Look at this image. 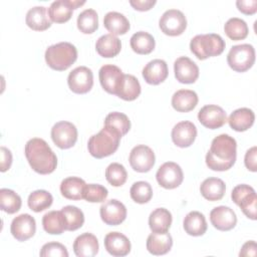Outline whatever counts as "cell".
I'll list each match as a JSON object with an SVG mask.
<instances>
[{
    "instance_id": "cell-2",
    "label": "cell",
    "mask_w": 257,
    "mask_h": 257,
    "mask_svg": "<svg viewBox=\"0 0 257 257\" xmlns=\"http://www.w3.org/2000/svg\"><path fill=\"white\" fill-rule=\"evenodd\" d=\"M24 153L30 167L36 173L47 175L56 169V155L44 140L39 138L29 140L25 145Z\"/></svg>"
},
{
    "instance_id": "cell-22",
    "label": "cell",
    "mask_w": 257,
    "mask_h": 257,
    "mask_svg": "<svg viewBox=\"0 0 257 257\" xmlns=\"http://www.w3.org/2000/svg\"><path fill=\"white\" fill-rule=\"evenodd\" d=\"M142 73L146 82L149 84H160L168 77V64L163 59H153L146 64Z\"/></svg>"
},
{
    "instance_id": "cell-7",
    "label": "cell",
    "mask_w": 257,
    "mask_h": 257,
    "mask_svg": "<svg viewBox=\"0 0 257 257\" xmlns=\"http://www.w3.org/2000/svg\"><path fill=\"white\" fill-rule=\"evenodd\" d=\"M233 202L240 207L244 215L251 219L256 220V204L257 196L255 190L246 184L237 185L231 193Z\"/></svg>"
},
{
    "instance_id": "cell-28",
    "label": "cell",
    "mask_w": 257,
    "mask_h": 257,
    "mask_svg": "<svg viewBox=\"0 0 257 257\" xmlns=\"http://www.w3.org/2000/svg\"><path fill=\"white\" fill-rule=\"evenodd\" d=\"M226 191V185L223 180L219 178L210 177L204 180L200 186V192L202 196L208 201H219L221 200Z\"/></svg>"
},
{
    "instance_id": "cell-20",
    "label": "cell",
    "mask_w": 257,
    "mask_h": 257,
    "mask_svg": "<svg viewBox=\"0 0 257 257\" xmlns=\"http://www.w3.org/2000/svg\"><path fill=\"white\" fill-rule=\"evenodd\" d=\"M212 225L220 231H229L237 224V216L233 209L227 206H218L210 212Z\"/></svg>"
},
{
    "instance_id": "cell-1",
    "label": "cell",
    "mask_w": 257,
    "mask_h": 257,
    "mask_svg": "<svg viewBox=\"0 0 257 257\" xmlns=\"http://www.w3.org/2000/svg\"><path fill=\"white\" fill-rule=\"evenodd\" d=\"M236 155L237 143L235 139L222 134L212 141L210 150L206 155V164L213 171H227L235 164Z\"/></svg>"
},
{
    "instance_id": "cell-36",
    "label": "cell",
    "mask_w": 257,
    "mask_h": 257,
    "mask_svg": "<svg viewBox=\"0 0 257 257\" xmlns=\"http://www.w3.org/2000/svg\"><path fill=\"white\" fill-rule=\"evenodd\" d=\"M104 126L122 137L130 131L131 121L126 114L118 111H112L106 115L104 119Z\"/></svg>"
},
{
    "instance_id": "cell-23",
    "label": "cell",
    "mask_w": 257,
    "mask_h": 257,
    "mask_svg": "<svg viewBox=\"0 0 257 257\" xmlns=\"http://www.w3.org/2000/svg\"><path fill=\"white\" fill-rule=\"evenodd\" d=\"M25 22L29 28L35 31H43L51 26L48 10L44 6H34L30 8L25 17Z\"/></svg>"
},
{
    "instance_id": "cell-49",
    "label": "cell",
    "mask_w": 257,
    "mask_h": 257,
    "mask_svg": "<svg viewBox=\"0 0 257 257\" xmlns=\"http://www.w3.org/2000/svg\"><path fill=\"white\" fill-rule=\"evenodd\" d=\"M0 154H1V172H6L10 169L12 164V154L10 150H8L5 147L0 148Z\"/></svg>"
},
{
    "instance_id": "cell-35",
    "label": "cell",
    "mask_w": 257,
    "mask_h": 257,
    "mask_svg": "<svg viewBox=\"0 0 257 257\" xmlns=\"http://www.w3.org/2000/svg\"><path fill=\"white\" fill-rule=\"evenodd\" d=\"M43 229L52 235H60L66 230L64 216L60 211H50L42 218Z\"/></svg>"
},
{
    "instance_id": "cell-47",
    "label": "cell",
    "mask_w": 257,
    "mask_h": 257,
    "mask_svg": "<svg viewBox=\"0 0 257 257\" xmlns=\"http://www.w3.org/2000/svg\"><path fill=\"white\" fill-rule=\"evenodd\" d=\"M236 6L242 13L252 15L257 11V0H238Z\"/></svg>"
},
{
    "instance_id": "cell-18",
    "label": "cell",
    "mask_w": 257,
    "mask_h": 257,
    "mask_svg": "<svg viewBox=\"0 0 257 257\" xmlns=\"http://www.w3.org/2000/svg\"><path fill=\"white\" fill-rule=\"evenodd\" d=\"M175 77L181 83H194L199 77L198 65L189 57L181 56L174 62Z\"/></svg>"
},
{
    "instance_id": "cell-11",
    "label": "cell",
    "mask_w": 257,
    "mask_h": 257,
    "mask_svg": "<svg viewBox=\"0 0 257 257\" xmlns=\"http://www.w3.org/2000/svg\"><path fill=\"white\" fill-rule=\"evenodd\" d=\"M130 165L139 173L149 172L155 165L156 157L153 150L146 145H138L130 153Z\"/></svg>"
},
{
    "instance_id": "cell-45",
    "label": "cell",
    "mask_w": 257,
    "mask_h": 257,
    "mask_svg": "<svg viewBox=\"0 0 257 257\" xmlns=\"http://www.w3.org/2000/svg\"><path fill=\"white\" fill-rule=\"evenodd\" d=\"M107 195V189L98 184H86L83 189V199L90 203L103 202Z\"/></svg>"
},
{
    "instance_id": "cell-29",
    "label": "cell",
    "mask_w": 257,
    "mask_h": 257,
    "mask_svg": "<svg viewBox=\"0 0 257 257\" xmlns=\"http://www.w3.org/2000/svg\"><path fill=\"white\" fill-rule=\"evenodd\" d=\"M96 52L105 58L116 56L121 49V42L118 37L110 33L100 36L95 43Z\"/></svg>"
},
{
    "instance_id": "cell-30",
    "label": "cell",
    "mask_w": 257,
    "mask_h": 257,
    "mask_svg": "<svg viewBox=\"0 0 257 257\" xmlns=\"http://www.w3.org/2000/svg\"><path fill=\"white\" fill-rule=\"evenodd\" d=\"M103 26L112 35H122L130 30V22L127 18L116 11L107 12L103 17Z\"/></svg>"
},
{
    "instance_id": "cell-16",
    "label": "cell",
    "mask_w": 257,
    "mask_h": 257,
    "mask_svg": "<svg viewBox=\"0 0 257 257\" xmlns=\"http://www.w3.org/2000/svg\"><path fill=\"white\" fill-rule=\"evenodd\" d=\"M12 236L18 241H26L33 237L36 231L35 219L29 214H21L15 217L10 226Z\"/></svg>"
},
{
    "instance_id": "cell-5",
    "label": "cell",
    "mask_w": 257,
    "mask_h": 257,
    "mask_svg": "<svg viewBox=\"0 0 257 257\" xmlns=\"http://www.w3.org/2000/svg\"><path fill=\"white\" fill-rule=\"evenodd\" d=\"M225 46L226 43L223 38L215 33L198 34L190 42L192 53L200 60L220 55L224 51Z\"/></svg>"
},
{
    "instance_id": "cell-26",
    "label": "cell",
    "mask_w": 257,
    "mask_h": 257,
    "mask_svg": "<svg viewBox=\"0 0 257 257\" xmlns=\"http://www.w3.org/2000/svg\"><path fill=\"white\" fill-rule=\"evenodd\" d=\"M198 94L191 89H180L172 96L173 107L180 112L193 110L198 103Z\"/></svg>"
},
{
    "instance_id": "cell-44",
    "label": "cell",
    "mask_w": 257,
    "mask_h": 257,
    "mask_svg": "<svg viewBox=\"0 0 257 257\" xmlns=\"http://www.w3.org/2000/svg\"><path fill=\"white\" fill-rule=\"evenodd\" d=\"M127 178V173L124 167L118 163H111L105 169V179L113 187L122 186Z\"/></svg>"
},
{
    "instance_id": "cell-12",
    "label": "cell",
    "mask_w": 257,
    "mask_h": 257,
    "mask_svg": "<svg viewBox=\"0 0 257 257\" xmlns=\"http://www.w3.org/2000/svg\"><path fill=\"white\" fill-rule=\"evenodd\" d=\"M67 83L71 91L78 94L86 93L93 85V73L86 66H78L69 72Z\"/></svg>"
},
{
    "instance_id": "cell-19",
    "label": "cell",
    "mask_w": 257,
    "mask_h": 257,
    "mask_svg": "<svg viewBox=\"0 0 257 257\" xmlns=\"http://www.w3.org/2000/svg\"><path fill=\"white\" fill-rule=\"evenodd\" d=\"M171 136L173 143L177 147L188 148L194 143L197 137V127L192 121L183 120L175 124Z\"/></svg>"
},
{
    "instance_id": "cell-10",
    "label": "cell",
    "mask_w": 257,
    "mask_h": 257,
    "mask_svg": "<svg viewBox=\"0 0 257 257\" xmlns=\"http://www.w3.org/2000/svg\"><path fill=\"white\" fill-rule=\"evenodd\" d=\"M156 179L161 187L171 190L179 187L182 184L184 174L181 167L177 163L167 162L158 169Z\"/></svg>"
},
{
    "instance_id": "cell-13",
    "label": "cell",
    "mask_w": 257,
    "mask_h": 257,
    "mask_svg": "<svg viewBox=\"0 0 257 257\" xmlns=\"http://www.w3.org/2000/svg\"><path fill=\"white\" fill-rule=\"evenodd\" d=\"M124 73L119 67L113 64H105L100 67L98 77L102 88L110 93L117 94L123 80Z\"/></svg>"
},
{
    "instance_id": "cell-24",
    "label": "cell",
    "mask_w": 257,
    "mask_h": 257,
    "mask_svg": "<svg viewBox=\"0 0 257 257\" xmlns=\"http://www.w3.org/2000/svg\"><path fill=\"white\" fill-rule=\"evenodd\" d=\"M99 249L97 238L91 233H83L73 242L74 254L78 257H93Z\"/></svg>"
},
{
    "instance_id": "cell-32",
    "label": "cell",
    "mask_w": 257,
    "mask_h": 257,
    "mask_svg": "<svg viewBox=\"0 0 257 257\" xmlns=\"http://www.w3.org/2000/svg\"><path fill=\"white\" fill-rule=\"evenodd\" d=\"M172 214L165 208L155 209L149 217V226L154 233L168 232L172 224Z\"/></svg>"
},
{
    "instance_id": "cell-6",
    "label": "cell",
    "mask_w": 257,
    "mask_h": 257,
    "mask_svg": "<svg viewBox=\"0 0 257 257\" xmlns=\"http://www.w3.org/2000/svg\"><path fill=\"white\" fill-rule=\"evenodd\" d=\"M227 62L237 72L247 71L255 62V49L253 45L244 43L232 46L227 55Z\"/></svg>"
},
{
    "instance_id": "cell-40",
    "label": "cell",
    "mask_w": 257,
    "mask_h": 257,
    "mask_svg": "<svg viewBox=\"0 0 257 257\" xmlns=\"http://www.w3.org/2000/svg\"><path fill=\"white\" fill-rule=\"evenodd\" d=\"M77 28L84 34H91L98 28V15L93 9H85L77 16Z\"/></svg>"
},
{
    "instance_id": "cell-37",
    "label": "cell",
    "mask_w": 257,
    "mask_h": 257,
    "mask_svg": "<svg viewBox=\"0 0 257 257\" xmlns=\"http://www.w3.org/2000/svg\"><path fill=\"white\" fill-rule=\"evenodd\" d=\"M141 94V84L138 78L132 74H124L117 96L123 100H135Z\"/></svg>"
},
{
    "instance_id": "cell-46",
    "label": "cell",
    "mask_w": 257,
    "mask_h": 257,
    "mask_svg": "<svg viewBox=\"0 0 257 257\" xmlns=\"http://www.w3.org/2000/svg\"><path fill=\"white\" fill-rule=\"evenodd\" d=\"M41 257H49V256H59V257H68L67 249L64 245L58 242H49L42 246L40 250Z\"/></svg>"
},
{
    "instance_id": "cell-8",
    "label": "cell",
    "mask_w": 257,
    "mask_h": 257,
    "mask_svg": "<svg viewBox=\"0 0 257 257\" xmlns=\"http://www.w3.org/2000/svg\"><path fill=\"white\" fill-rule=\"evenodd\" d=\"M159 26L166 35L178 36L185 31L187 27V19L182 11L178 9H169L161 16Z\"/></svg>"
},
{
    "instance_id": "cell-31",
    "label": "cell",
    "mask_w": 257,
    "mask_h": 257,
    "mask_svg": "<svg viewBox=\"0 0 257 257\" xmlns=\"http://www.w3.org/2000/svg\"><path fill=\"white\" fill-rule=\"evenodd\" d=\"M185 232L191 236H202L207 231V222L205 216L198 211H192L186 215L183 221Z\"/></svg>"
},
{
    "instance_id": "cell-9",
    "label": "cell",
    "mask_w": 257,
    "mask_h": 257,
    "mask_svg": "<svg viewBox=\"0 0 257 257\" xmlns=\"http://www.w3.org/2000/svg\"><path fill=\"white\" fill-rule=\"evenodd\" d=\"M51 139L59 149H69L77 141V128L72 122L58 121L51 128Z\"/></svg>"
},
{
    "instance_id": "cell-3",
    "label": "cell",
    "mask_w": 257,
    "mask_h": 257,
    "mask_svg": "<svg viewBox=\"0 0 257 257\" xmlns=\"http://www.w3.org/2000/svg\"><path fill=\"white\" fill-rule=\"evenodd\" d=\"M44 57L50 68L63 71L70 67L77 59V49L69 42H59L48 46Z\"/></svg>"
},
{
    "instance_id": "cell-51",
    "label": "cell",
    "mask_w": 257,
    "mask_h": 257,
    "mask_svg": "<svg viewBox=\"0 0 257 257\" xmlns=\"http://www.w3.org/2000/svg\"><path fill=\"white\" fill-rule=\"evenodd\" d=\"M257 249V246H256V242L255 241H247L241 248L240 250V253H239V256H242V257H247V256H252V257H255L256 256V251Z\"/></svg>"
},
{
    "instance_id": "cell-33",
    "label": "cell",
    "mask_w": 257,
    "mask_h": 257,
    "mask_svg": "<svg viewBox=\"0 0 257 257\" xmlns=\"http://www.w3.org/2000/svg\"><path fill=\"white\" fill-rule=\"evenodd\" d=\"M84 180L78 177L65 178L60 184L61 195L69 200H81L83 199V189L85 187Z\"/></svg>"
},
{
    "instance_id": "cell-17",
    "label": "cell",
    "mask_w": 257,
    "mask_h": 257,
    "mask_svg": "<svg viewBox=\"0 0 257 257\" xmlns=\"http://www.w3.org/2000/svg\"><path fill=\"white\" fill-rule=\"evenodd\" d=\"M85 1L79 0H57L51 3L48 8V15L52 22L63 23L72 16L73 9L83 5Z\"/></svg>"
},
{
    "instance_id": "cell-21",
    "label": "cell",
    "mask_w": 257,
    "mask_h": 257,
    "mask_svg": "<svg viewBox=\"0 0 257 257\" xmlns=\"http://www.w3.org/2000/svg\"><path fill=\"white\" fill-rule=\"evenodd\" d=\"M104 247L106 251L116 257H122L131 252V242L128 238L119 232H109L104 237Z\"/></svg>"
},
{
    "instance_id": "cell-15",
    "label": "cell",
    "mask_w": 257,
    "mask_h": 257,
    "mask_svg": "<svg viewBox=\"0 0 257 257\" xmlns=\"http://www.w3.org/2000/svg\"><path fill=\"white\" fill-rule=\"evenodd\" d=\"M199 121L210 130H215L223 126L227 121L225 110L216 104H208L203 106L198 112Z\"/></svg>"
},
{
    "instance_id": "cell-27",
    "label": "cell",
    "mask_w": 257,
    "mask_h": 257,
    "mask_svg": "<svg viewBox=\"0 0 257 257\" xmlns=\"http://www.w3.org/2000/svg\"><path fill=\"white\" fill-rule=\"evenodd\" d=\"M255 120V114L248 107L235 109L227 119L229 125L236 132H245L251 127Z\"/></svg>"
},
{
    "instance_id": "cell-48",
    "label": "cell",
    "mask_w": 257,
    "mask_h": 257,
    "mask_svg": "<svg viewBox=\"0 0 257 257\" xmlns=\"http://www.w3.org/2000/svg\"><path fill=\"white\" fill-rule=\"evenodd\" d=\"M256 155H257V148L254 146L251 149H249L244 158V163L246 168L251 172L257 171V165H256Z\"/></svg>"
},
{
    "instance_id": "cell-50",
    "label": "cell",
    "mask_w": 257,
    "mask_h": 257,
    "mask_svg": "<svg viewBox=\"0 0 257 257\" xmlns=\"http://www.w3.org/2000/svg\"><path fill=\"white\" fill-rule=\"evenodd\" d=\"M156 0H131L130 4L134 7V9L139 11H147L150 10L155 4Z\"/></svg>"
},
{
    "instance_id": "cell-41",
    "label": "cell",
    "mask_w": 257,
    "mask_h": 257,
    "mask_svg": "<svg viewBox=\"0 0 257 257\" xmlns=\"http://www.w3.org/2000/svg\"><path fill=\"white\" fill-rule=\"evenodd\" d=\"M21 198L18 194L10 189L0 190V208L2 211L8 214H14L21 208Z\"/></svg>"
},
{
    "instance_id": "cell-38",
    "label": "cell",
    "mask_w": 257,
    "mask_h": 257,
    "mask_svg": "<svg viewBox=\"0 0 257 257\" xmlns=\"http://www.w3.org/2000/svg\"><path fill=\"white\" fill-rule=\"evenodd\" d=\"M226 35L232 40H242L247 37L249 29L247 23L238 17L230 18L224 25Z\"/></svg>"
},
{
    "instance_id": "cell-34",
    "label": "cell",
    "mask_w": 257,
    "mask_h": 257,
    "mask_svg": "<svg viewBox=\"0 0 257 257\" xmlns=\"http://www.w3.org/2000/svg\"><path fill=\"white\" fill-rule=\"evenodd\" d=\"M132 49L138 54H149L155 49L156 41L153 35L146 31H138L131 37Z\"/></svg>"
},
{
    "instance_id": "cell-25",
    "label": "cell",
    "mask_w": 257,
    "mask_h": 257,
    "mask_svg": "<svg viewBox=\"0 0 257 257\" xmlns=\"http://www.w3.org/2000/svg\"><path fill=\"white\" fill-rule=\"evenodd\" d=\"M173 246V238L170 233H152L147 239V249L153 255H165Z\"/></svg>"
},
{
    "instance_id": "cell-42",
    "label": "cell",
    "mask_w": 257,
    "mask_h": 257,
    "mask_svg": "<svg viewBox=\"0 0 257 257\" xmlns=\"http://www.w3.org/2000/svg\"><path fill=\"white\" fill-rule=\"evenodd\" d=\"M61 212L64 216L67 231H75L83 225L84 215L83 212L77 207L68 205L63 207L61 209Z\"/></svg>"
},
{
    "instance_id": "cell-39",
    "label": "cell",
    "mask_w": 257,
    "mask_h": 257,
    "mask_svg": "<svg viewBox=\"0 0 257 257\" xmlns=\"http://www.w3.org/2000/svg\"><path fill=\"white\" fill-rule=\"evenodd\" d=\"M52 202H53L52 195L45 190H36L30 193L27 200L28 207L36 213L42 212L45 209L49 208Z\"/></svg>"
},
{
    "instance_id": "cell-14",
    "label": "cell",
    "mask_w": 257,
    "mask_h": 257,
    "mask_svg": "<svg viewBox=\"0 0 257 257\" xmlns=\"http://www.w3.org/2000/svg\"><path fill=\"white\" fill-rule=\"evenodd\" d=\"M99 214L106 225L116 226L125 220L126 208L120 201L111 199L100 206Z\"/></svg>"
},
{
    "instance_id": "cell-43",
    "label": "cell",
    "mask_w": 257,
    "mask_h": 257,
    "mask_svg": "<svg viewBox=\"0 0 257 257\" xmlns=\"http://www.w3.org/2000/svg\"><path fill=\"white\" fill-rule=\"evenodd\" d=\"M131 198L139 204L148 203L153 197V189L150 183L139 181L133 184L130 190Z\"/></svg>"
},
{
    "instance_id": "cell-4",
    "label": "cell",
    "mask_w": 257,
    "mask_h": 257,
    "mask_svg": "<svg viewBox=\"0 0 257 257\" xmlns=\"http://www.w3.org/2000/svg\"><path fill=\"white\" fill-rule=\"evenodd\" d=\"M120 139L121 137L117 133L103 126L99 133L91 136L88 140V152L96 159L108 157L117 150Z\"/></svg>"
}]
</instances>
